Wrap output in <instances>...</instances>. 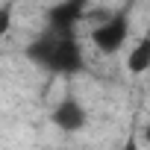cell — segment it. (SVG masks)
<instances>
[{"instance_id": "1", "label": "cell", "mask_w": 150, "mask_h": 150, "mask_svg": "<svg viewBox=\"0 0 150 150\" xmlns=\"http://www.w3.org/2000/svg\"><path fill=\"white\" fill-rule=\"evenodd\" d=\"M127 35H129L127 15H109L106 21H100L91 30V41H94V47L100 53H118L127 44Z\"/></svg>"}, {"instance_id": "2", "label": "cell", "mask_w": 150, "mask_h": 150, "mask_svg": "<svg viewBox=\"0 0 150 150\" xmlns=\"http://www.w3.org/2000/svg\"><path fill=\"white\" fill-rule=\"evenodd\" d=\"M50 118H53V124H56L62 132H80V129L88 124V112H86V106H83L77 97H62V100L53 106Z\"/></svg>"}, {"instance_id": "3", "label": "cell", "mask_w": 150, "mask_h": 150, "mask_svg": "<svg viewBox=\"0 0 150 150\" xmlns=\"http://www.w3.org/2000/svg\"><path fill=\"white\" fill-rule=\"evenodd\" d=\"M127 71L132 77H141L150 71V38H138L132 44V50L127 53Z\"/></svg>"}, {"instance_id": "4", "label": "cell", "mask_w": 150, "mask_h": 150, "mask_svg": "<svg viewBox=\"0 0 150 150\" xmlns=\"http://www.w3.org/2000/svg\"><path fill=\"white\" fill-rule=\"evenodd\" d=\"M12 21H15V6H12V3H0V38L9 35Z\"/></svg>"}, {"instance_id": "5", "label": "cell", "mask_w": 150, "mask_h": 150, "mask_svg": "<svg viewBox=\"0 0 150 150\" xmlns=\"http://www.w3.org/2000/svg\"><path fill=\"white\" fill-rule=\"evenodd\" d=\"M121 150H138V138L135 135H127V141L121 144Z\"/></svg>"}]
</instances>
